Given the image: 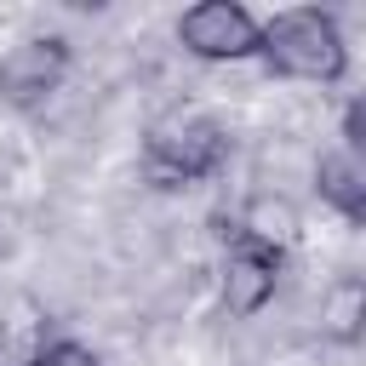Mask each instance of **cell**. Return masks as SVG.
Returning <instances> with one entry per match:
<instances>
[{"instance_id":"cell-3","label":"cell","mask_w":366,"mask_h":366,"mask_svg":"<svg viewBox=\"0 0 366 366\" xmlns=\"http://www.w3.org/2000/svg\"><path fill=\"white\" fill-rule=\"evenodd\" d=\"M69 63H74V51H69L63 34H23L0 57V103H11V109L51 103L69 80Z\"/></svg>"},{"instance_id":"cell-10","label":"cell","mask_w":366,"mask_h":366,"mask_svg":"<svg viewBox=\"0 0 366 366\" xmlns=\"http://www.w3.org/2000/svg\"><path fill=\"white\" fill-rule=\"evenodd\" d=\"M40 343L34 337H17V332H0V366H34Z\"/></svg>"},{"instance_id":"cell-6","label":"cell","mask_w":366,"mask_h":366,"mask_svg":"<svg viewBox=\"0 0 366 366\" xmlns=\"http://www.w3.org/2000/svg\"><path fill=\"white\" fill-rule=\"evenodd\" d=\"M234 234H246V240H257V246H269V252H292V240L303 234V212H297V200L263 189V194H252V200L240 206Z\"/></svg>"},{"instance_id":"cell-7","label":"cell","mask_w":366,"mask_h":366,"mask_svg":"<svg viewBox=\"0 0 366 366\" xmlns=\"http://www.w3.org/2000/svg\"><path fill=\"white\" fill-rule=\"evenodd\" d=\"M315 189H320V200L337 212V217H349V223H360L366 217V160L355 154V149H332V154H320V166H315Z\"/></svg>"},{"instance_id":"cell-5","label":"cell","mask_w":366,"mask_h":366,"mask_svg":"<svg viewBox=\"0 0 366 366\" xmlns=\"http://www.w3.org/2000/svg\"><path fill=\"white\" fill-rule=\"evenodd\" d=\"M280 269H286V252H269L246 234H229V252H223V309L229 315H257L274 286H280Z\"/></svg>"},{"instance_id":"cell-1","label":"cell","mask_w":366,"mask_h":366,"mask_svg":"<svg viewBox=\"0 0 366 366\" xmlns=\"http://www.w3.org/2000/svg\"><path fill=\"white\" fill-rule=\"evenodd\" d=\"M257 57L280 80H309V86H337L349 74V46L332 11L320 6H292L274 11L257 34Z\"/></svg>"},{"instance_id":"cell-9","label":"cell","mask_w":366,"mask_h":366,"mask_svg":"<svg viewBox=\"0 0 366 366\" xmlns=\"http://www.w3.org/2000/svg\"><path fill=\"white\" fill-rule=\"evenodd\" d=\"M34 366H103V360H97L86 343H74V337H57V343H40Z\"/></svg>"},{"instance_id":"cell-4","label":"cell","mask_w":366,"mask_h":366,"mask_svg":"<svg viewBox=\"0 0 366 366\" xmlns=\"http://www.w3.org/2000/svg\"><path fill=\"white\" fill-rule=\"evenodd\" d=\"M257 34H263V23L240 0H200L177 17L183 51H194L200 63H246V57H257Z\"/></svg>"},{"instance_id":"cell-8","label":"cell","mask_w":366,"mask_h":366,"mask_svg":"<svg viewBox=\"0 0 366 366\" xmlns=\"http://www.w3.org/2000/svg\"><path fill=\"white\" fill-rule=\"evenodd\" d=\"M320 332L332 343H360V332H366V286L355 274H343V280H332L320 292Z\"/></svg>"},{"instance_id":"cell-2","label":"cell","mask_w":366,"mask_h":366,"mask_svg":"<svg viewBox=\"0 0 366 366\" xmlns=\"http://www.w3.org/2000/svg\"><path fill=\"white\" fill-rule=\"evenodd\" d=\"M223 160H229V132L206 109H172L143 132V172L160 189L206 183L212 172H223Z\"/></svg>"}]
</instances>
